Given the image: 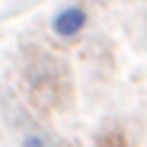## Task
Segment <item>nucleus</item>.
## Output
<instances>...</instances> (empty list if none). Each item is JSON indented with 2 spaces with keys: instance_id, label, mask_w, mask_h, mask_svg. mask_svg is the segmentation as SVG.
<instances>
[{
  "instance_id": "f257e3e1",
  "label": "nucleus",
  "mask_w": 147,
  "mask_h": 147,
  "mask_svg": "<svg viewBox=\"0 0 147 147\" xmlns=\"http://www.w3.org/2000/svg\"><path fill=\"white\" fill-rule=\"evenodd\" d=\"M26 86L38 106H61L67 96V77L61 61L48 55H35L26 64Z\"/></svg>"
},
{
  "instance_id": "f03ea898",
  "label": "nucleus",
  "mask_w": 147,
  "mask_h": 147,
  "mask_svg": "<svg viewBox=\"0 0 147 147\" xmlns=\"http://www.w3.org/2000/svg\"><path fill=\"white\" fill-rule=\"evenodd\" d=\"M83 26H86V10L77 7V3H74V7H64V10L51 19V32L61 35V38H74Z\"/></svg>"
},
{
  "instance_id": "7ed1b4c3",
  "label": "nucleus",
  "mask_w": 147,
  "mask_h": 147,
  "mask_svg": "<svg viewBox=\"0 0 147 147\" xmlns=\"http://www.w3.org/2000/svg\"><path fill=\"white\" fill-rule=\"evenodd\" d=\"M22 147H51L45 134H26L22 138Z\"/></svg>"
}]
</instances>
